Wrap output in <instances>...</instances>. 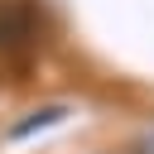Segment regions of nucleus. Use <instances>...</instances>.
Masks as SVG:
<instances>
[{"mask_svg":"<svg viewBox=\"0 0 154 154\" xmlns=\"http://www.w3.org/2000/svg\"><path fill=\"white\" fill-rule=\"evenodd\" d=\"M29 38H34V14H29V5H24V0L0 5V48H19V43H29Z\"/></svg>","mask_w":154,"mask_h":154,"instance_id":"1","label":"nucleus"},{"mask_svg":"<svg viewBox=\"0 0 154 154\" xmlns=\"http://www.w3.org/2000/svg\"><path fill=\"white\" fill-rule=\"evenodd\" d=\"M67 111L63 106H43V111H34V120H24V125H14V135H29V130H43V125H58Z\"/></svg>","mask_w":154,"mask_h":154,"instance_id":"2","label":"nucleus"}]
</instances>
